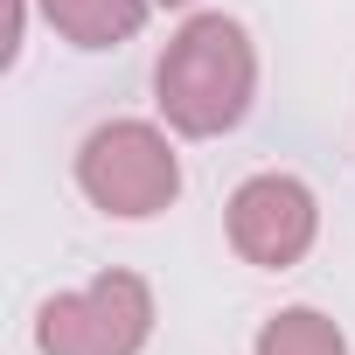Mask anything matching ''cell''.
<instances>
[{
  "instance_id": "1",
  "label": "cell",
  "mask_w": 355,
  "mask_h": 355,
  "mask_svg": "<svg viewBox=\"0 0 355 355\" xmlns=\"http://www.w3.org/2000/svg\"><path fill=\"white\" fill-rule=\"evenodd\" d=\"M153 91H160V112H167L174 132H189V139L230 132V125L251 112V91H258L251 35H244L230 15H196V21H182V35L160 49Z\"/></svg>"
},
{
  "instance_id": "6",
  "label": "cell",
  "mask_w": 355,
  "mask_h": 355,
  "mask_svg": "<svg viewBox=\"0 0 355 355\" xmlns=\"http://www.w3.org/2000/svg\"><path fill=\"white\" fill-rule=\"evenodd\" d=\"M258 355H348V341H341V327H334L327 313H313V306H286V313L265 320Z\"/></svg>"
},
{
  "instance_id": "5",
  "label": "cell",
  "mask_w": 355,
  "mask_h": 355,
  "mask_svg": "<svg viewBox=\"0 0 355 355\" xmlns=\"http://www.w3.org/2000/svg\"><path fill=\"white\" fill-rule=\"evenodd\" d=\"M146 8H153V0H42V15L56 21V35H70L77 49L132 42L146 28Z\"/></svg>"
},
{
  "instance_id": "2",
  "label": "cell",
  "mask_w": 355,
  "mask_h": 355,
  "mask_svg": "<svg viewBox=\"0 0 355 355\" xmlns=\"http://www.w3.org/2000/svg\"><path fill=\"white\" fill-rule=\"evenodd\" d=\"M77 189L105 209V216H160L182 196V167L174 146L146 125V119H112L77 146Z\"/></svg>"
},
{
  "instance_id": "3",
  "label": "cell",
  "mask_w": 355,
  "mask_h": 355,
  "mask_svg": "<svg viewBox=\"0 0 355 355\" xmlns=\"http://www.w3.org/2000/svg\"><path fill=\"white\" fill-rule=\"evenodd\" d=\"M153 334V293L139 272H105L84 293H56L35 313L42 355H139Z\"/></svg>"
},
{
  "instance_id": "4",
  "label": "cell",
  "mask_w": 355,
  "mask_h": 355,
  "mask_svg": "<svg viewBox=\"0 0 355 355\" xmlns=\"http://www.w3.org/2000/svg\"><path fill=\"white\" fill-rule=\"evenodd\" d=\"M313 230H320L313 189L293 182V174H251L230 196V244H237V258H251L265 272L300 265L313 251Z\"/></svg>"
},
{
  "instance_id": "7",
  "label": "cell",
  "mask_w": 355,
  "mask_h": 355,
  "mask_svg": "<svg viewBox=\"0 0 355 355\" xmlns=\"http://www.w3.org/2000/svg\"><path fill=\"white\" fill-rule=\"evenodd\" d=\"M160 8H189V0H160Z\"/></svg>"
}]
</instances>
